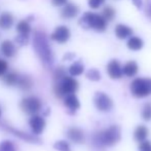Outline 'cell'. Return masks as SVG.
Instances as JSON below:
<instances>
[{"label":"cell","instance_id":"1","mask_svg":"<svg viewBox=\"0 0 151 151\" xmlns=\"http://www.w3.org/2000/svg\"><path fill=\"white\" fill-rule=\"evenodd\" d=\"M33 47L44 67L47 69L52 68L55 62V57L48 42V38L44 31L35 30L33 36Z\"/></svg>","mask_w":151,"mask_h":151},{"label":"cell","instance_id":"2","mask_svg":"<svg viewBox=\"0 0 151 151\" xmlns=\"http://www.w3.org/2000/svg\"><path fill=\"white\" fill-rule=\"evenodd\" d=\"M78 24L83 29H93L96 31L103 32L107 28V22L101 14L95 12H84L83 16L80 18Z\"/></svg>","mask_w":151,"mask_h":151},{"label":"cell","instance_id":"3","mask_svg":"<svg viewBox=\"0 0 151 151\" xmlns=\"http://www.w3.org/2000/svg\"><path fill=\"white\" fill-rule=\"evenodd\" d=\"M78 90V82L75 78L65 76L60 81L56 82L54 91L58 98H63L68 95H72Z\"/></svg>","mask_w":151,"mask_h":151},{"label":"cell","instance_id":"4","mask_svg":"<svg viewBox=\"0 0 151 151\" xmlns=\"http://www.w3.org/2000/svg\"><path fill=\"white\" fill-rule=\"evenodd\" d=\"M121 138L120 129L117 125H111L108 129L100 132L97 135V141L103 146H113Z\"/></svg>","mask_w":151,"mask_h":151},{"label":"cell","instance_id":"5","mask_svg":"<svg viewBox=\"0 0 151 151\" xmlns=\"http://www.w3.org/2000/svg\"><path fill=\"white\" fill-rule=\"evenodd\" d=\"M131 91L134 97H147L151 93V79L150 78H136L131 84Z\"/></svg>","mask_w":151,"mask_h":151},{"label":"cell","instance_id":"6","mask_svg":"<svg viewBox=\"0 0 151 151\" xmlns=\"http://www.w3.org/2000/svg\"><path fill=\"white\" fill-rule=\"evenodd\" d=\"M21 108L24 112L30 115H35L41 110V101L37 97L30 96V97L24 98L20 104Z\"/></svg>","mask_w":151,"mask_h":151},{"label":"cell","instance_id":"7","mask_svg":"<svg viewBox=\"0 0 151 151\" xmlns=\"http://www.w3.org/2000/svg\"><path fill=\"white\" fill-rule=\"evenodd\" d=\"M93 103H95L97 109L102 112L110 111L113 107V102H112L111 98L102 91L96 93L95 97H93Z\"/></svg>","mask_w":151,"mask_h":151},{"label":"cell","instance_id":"8","mask_svg":"<svg viewBox=\"0 0 151 151\" xmlns=\"http://www.w3.org/2000/svg\"><path fill=\"white\" fill-rule=\"evenodd\" d=\"M70 36H71L70 29L67 26L62 25V26H58L55 29L50 35V39L59 42V43H65L70 39Z\"/></svg>","mask_w":151,"mask_h":151},{"label":"cell","instance_id":"9","mask_svg":"<svg viewBox=\"0 0 151 151\" xmlns=\"http://www.w3.org/2000/svg\"><path fill=\"white\" fill-rule=\"evenodd\" d=\"M29 125H30L31 131L34 135H40L45 129L46 122L42 116L35 114V115L31 116L30 120H29Z\"/></svg>","mask_w":151,"mask_h":151},{"label":"cell","instance_id":"10","mask_svg":"<svg viewBox=\"0 0 151 151\" xmlns=\"http://www.w3.org/2000/svg\"><path fill=\"white\" fill-rule=\"evenodd\" d=\"M2 127V129H4L5 131L9 132L12 133V135L17 136V137L21 138L22 140H25L26 142H31V143H39L40 140L38 138H36L35 136L33 135H30V134H27V133H24V132L20 131V129H14V127H9V125H6V124H0Z\"/></svg>","mask_w":151,"mask_h":151},{"label":"cell","instance_id":"11","mask_svg":"<svg viewBox=\"0 0 151 151\" xmlns=\"http://www.w3.org/2000/svg\"><path fill=\"white\" fill-rule=\"evenodd\" d=\"M108 75L113 79H118L122 76V68L117 60H111L107 65Z\"/></svg>","mask_w":151,"mask_h":151},{"label":"cell","instance_id":"12","mask_svg":"<svg viewBox=\"0 0 151 151\" xmlns=\"http://www.w3.org/2000/svg\"><path fill=\"white\" fill-rule=\"evenodd\" d=\"M79 12V7L74 3H66L61 10V16L64 19H73Z\"/></svg>","mask_w":151,"mask_h":151},{"label":"cell","instance_id":"13","mask_svg":"<svg viewBox=\"0 0 151 151\" xmlns=\"http://www.w3.org/2000/svg\"><path fill=\"white\" fill-rule=\"evenodd\" d=\"M1 52L6 58H12L17 52V46L10 40H4L1 43Z\"/></svg>","mask_w":151,"mask_h":151},{"label":"cell","instance_id":"14","mask_svg":"<svg viewBox=\"0 0 151 151\" xmlns=\"http://www.w3.org/2000/svg\"><path fill=\"white\" fill-rule=\"evenodd\" d=\"M67 136L69 140H71L74 143H83L84 142L83 132L81 129H77V127H71V129H68Z\"/></svg>","mask_w":151,"mask_h":151},{"label":"cell","instance_id":"15","mask_svg":"<svg viewBox=\"0 0 151 151\" xmlns=\"http://www.w3.org/2000/svg\"><path fill=\"white\" fill-rule=\"evenodd\" d=\"M14 22V18L10 12H4L0 14V28L3 30H8L12 28Z\"/></svg>","mask_w":151,"mask_h":151},{"label":"cell","instance_id":"16","mask_svg":"<svg viewBox=\"0 0 151 151\" xmlns=\"http://www.w3.org/2000/svg\"><path fill=\"white\" fill-rule=\"evenodd\" d=\"M64 104H65L66 107L69 110H71L72 112H75L76 110L80 107L79 100H78V98L76 97L74 93L66 96L65 99H64Z\"/></svg>","mask_w":151,"mask_h":151},{"label":"cell","instance_id":"17","mask_svg":"<svg viewBox=\"0 0 151 151\" xmlns=\"http://www.w3.org/2000/svg\"><path fill=\"white\" fill-rule=\"evenodd\" d=\"M115 34L119 39H125L133 34V29L123 24H118L115 27Z\"/></svg>","mask_w":151,"mask_h":151},{"label":"cell","instance_id":"18","mask_svg":"<svg viewBox=\"0 0 151 151\" xmlns=\"http://www.w3.org/2000/svg\"><path fill=\"white\" fill-rule=\"evenodd\" d=\"M138 64L135 61H129L125 63L124 67L122 68V74L129 76V77H133L138 73Z\"/></svg>","mask_w":151,"mask_h":151},{"label":"cell","instance_id":"19","mask_svg":"<svg viewBox=\"0 0 151 151\" xmlns=\"http://www.w3.org/2000/svg\"><path fill=\"white\" fill-rule=\"evenodd\" d=\"M17 86L23 91H30L33 86V80L28 75H20Z\"/></svg>","mask_w":151,"mask_h":151},{"label":"cell","instance_id":"20","mask_svg":"<svg viewBox=\"0 0 151 151\" xmlns=\"http://www.w3.org/2000/svg\"><path fill=\"white\" fill-rule=\"evenodd\" d=\"M127 45V47L132 50H140L143 47L144 42H143V40L140 37H138V36H133V37L129 38Z\"/></svg>","mask_w":151,"mask_h":151},{"label":"cell","instance_id":"21","mask_svg":"<svg viewBox=\"0 0 151 151\" xmlns=\"http://www.w3.org/2000/svg\"><path fill=\"white\" fill-rule=\"evenodd\" d=\"M19 78H20V74L14 71H10L3 75V81L7 86H17V83L19 81Z\"/></svg>","mask_w":151,"mask_h":151},{"label":"cell","instance_id":"22","mask_svg":"<svg viewBox=\"0 0 151 151\" xmlns=\"http://www.w3.org/2000/svg\"><path fill=\"white\" fill-rule=\"evenodd\" d=\"M68 71H69V73L71 76H79L83 73L84 66L80 61L74 62V63L69 67V70H68Z\"/></svg>","mask_w":151,"mask_h":151},{"label":"cell","instance_id":"23","mask_svg":"<svg viewBox=\"0 0 151 151\" xmlns=\"http://www.w3.org/2000/svg\"><path fill=\"white\" fill-rule=\"evenodd\" d=\"M17 31L19 32V34H26L29 35L32 31L30 22H28L27 20H22L18 23L17 25Z\"/></svg>","mask_w":151,"mask_h":151},{"label":"cell","instance_id":"24","mask_svg":"<svg viewBox=\"0 0 151 151\" xmlns=\"http://www.w3.org/2000/svg\"><path fill=\"white\" fill-rule=\"evenodd\" d=\"M135 139L139 142H144L146 141V138L148 136V129L144 125H140L135 129Z\"/></svg>","mask_w":151,"mask_h":151},{"label":"cell","instance_id":"25","mask_svg":"<svg viewBox=\"0 0 151 151\" xmlns=\"http://www.w3.org/2000/svg\"><path fill=\"white\" fill-rule=\"evenodd\" d=\"M101 16L105 19L106 22L110 20H113L114 17H115V9H114L112 6H106L103 9V12H102Z\"/></svg>","mask_w":151,"mask_h":151},{"label":"cell","instance_id":"26","mask_svg":"<svg viewBox=\"0 0 151 151\" xmlns=\"http://www.w3.org/2000/svg\"><path fill=\"white\" fill-rule=\"evenodd\" d=\"M86 78H88L91 81H99L101 79V73L98 69H90L86 72Z\"/></svg>","mask_w":151,"mask_h":151},{"label":"cell","instance_id":"27","mask_svg":"<svg viewBox=\"0 0 151 151\" xmlns=\"http://www.w3.org/2000/svg\"><path fill=\"white\" fill-rule=\"evenodd\" d=\"M0 151H17V148L12 141L5 140L0 143Z\"/></svg>","mask_w":151,"mask_h":151},{"label":"cell","instance_id":"28","mask_svg":"<svg viewBox=\"0 0 151 151\" xmlns=\"http://www.w3.org/2000/svg\"><path fill=\"white\" fill-rule=\"evenodd\" d=\"M55 149L58 151H71L70 145L66 141H58L54 145Z\"/></svg>","mask_w":151,"mask_h":151},{"label":"cell","instance_id":"29","mask_svg":"<svg viewBox=\"0 0 151 151\" xmlns=\"http://www.w3.org/2000/svg\"><path fill=\"white\" fill-rule=\"evenodd\" d=\"M14 40H16V42L19 45H21V46L27 45V44L29 43V35H26V34H19Z\"/></svg>","mask_w":151,"mask_h":151},{"label":"cell","instance_id":"30","mask_svg":"<svg viewBox=\"0 0 151 151\" xmlns=\"http://www.w3.org/2000/svg\"><path fill=\"white\" fill-rule=\"evenodd\" d=\"M65 76H67L66 75L65 69H64L63 67H59L54 73V79L56 80V82H58V81H60V80L63 79Z\"/></svg>","mask_w":151,"mask_h":151},{"label":"cell","instance_id":"31","mask_svg":"<svg viewBox=\"0 0 151 151\" xmlns=\"http://www.w3.org/2000/svg\"><path fill=\"white\" fill-rule=\"evenodd\" d=\"M142 117L144 120H150L151 119V104L148 103L143 107L142 110Z\"/></svg>","mask_w":151,"mask_h":151},{"label":"cell","instance_id":"32","mask_svg":"<svg viewBox=\"0 0 151 151\" xmlns=\"http://www.w3.org/2000/svg\"><path fill=\"white\" fill-rule=\"evenodd\" d=\"M7 69H8V64L7 62L3 59H0V77L3 76L4 74L7 72Z\"/></svg>","mask_w":151,"mask_h":151},{"label":"cell","instance_id":"33","mask_svg":"<svg viewBox=\"0 0 151 151\" xmlns=\"http://www.w3.org/2000/svg\"><path fill=\"white\" fill-rule=\"evenodd\" d=\"M88 2L91 8L96 9V8H99L105 2V0H88Z\"/></svg>","mask_w":151,"mask_h":151},{"label":"cell","instance_id":"34","mask_svg":"<svg viewBox=\"0 0 151 151\" xmlns=\"http://www.w3.org/2000/svg\"><path fill=\"white\" fill-rule=\"evenodd\" d=\"M140 151H151V143L149 141H144L139 146Z\"/></svg>","mask_w":151,"mask_h":151},{"label":"cell","instance_id":"35","mask_svg":"<svg viewBox=\"0 0 151 151\" xmlns=\"http://www.w3.org/2000/svg\"><path fill=\"white\" fill-rule=\"evenodd\" d=\"M67 1L68 0H52V3L55 6H64L67 3Z\"/></svg>","mask_w":151,"mask_h":151},{"label":"cell","instance_id":"36","mask_svg":"<svg viewBox=\"0 0 151 151\" xmlns=\"http://www.w3.org/2000/svg\"><path fill=\"white\" fill-rule=\"evenodd\" d=\"M132 1H133L134 5L137 6L138 8H141L142 5H143V1L142 0H132Z\"/></svg>","mask_w":151,"mask_h":151},{"label":"cell","instance_id":"37","mask_svg":"<svg viewBox=\"0 0 151 151\" xmlns=\"http://www.w3.org/2000/svg\"><path fill=\"white\" fill-rule=\"evenodd\" d=\"M74 55L73 54H66L65 57H64V60H69L70 58H73Z\"/></svg>","mask_w":151,"mask_h":151},{"label":"cell","instance_id":"38","mask_svg":"<svg viewBox=\"0 0 151 151\" xmlns=\"http://www.w3.org/2000/svg\"><path fill=\"white\" fill-rule=\"evenodd\" d=\"M1 114H2V110H1V107H0V117H1Z\"/></svg>","mask_w":151,"mask_h":151},{"label":"cell","instance_id":"39","mask_svg":"<svg viewBox=\"0 0 151 151\" xmlns=\"http://www.w3.org/2000/svg\"><path fill=\"white\" fill-rule=\"evenodd\" d=\"M149 14H151V5H150V7H149Z\"/></svg>","mask_w":151,"mask_h":151}]
</instances>
